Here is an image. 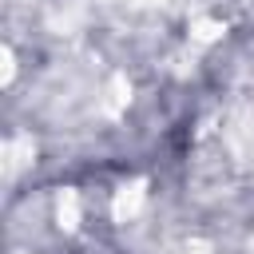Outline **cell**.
<instances>
[{"instance_id":"obj_1","label":"cell","mask_w":254,"mask_h":254,"mask_svg":"<svg viewBox=\"0 0 254 254\" xmlns=\"http://www.w3.org/2000/svg\"><path fill=\"white\" fill-rule=\"evenodd\" d=\"M143 198H147L143 183H131V187H123V190L115 194V218H119V222L135 218V214H139V206H143Z\"/></svg>"},{"instance_id":"obj_2","label":"cell","mask_w":254,"mask_h":254,"mask_svg":"<svg viewBox=\"0 0 254 254\" xmlns=\"http://www.w3.org/2000/svg\"><path fill=\"white\" fill-rule=\"evenodd\" d=\"M79 222V198H75V190H64V198H60V226H75Z\"/></svg>"}]
</instances>
